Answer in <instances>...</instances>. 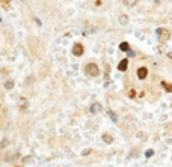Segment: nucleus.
<instances>
[{
    "mask_svg": "<svg viewBox=\"0 0 172 167\" xmlns=\"http://www.w3.org/2000/svg\"><path fill=\"white\" fill-rule=\"evenodd\" d=\"M157 33H158V35H162V39H163V41H166V39L169 38V32L164 30V29H158Z\"/></svg>",
    "mask_w": 172,
    "mask_h": 167,
    "instance_id": "39448f33",
    "label": "nucleus"
},
{
    "mask_svg": "<svg viewBox=\"0 0 172 167\" xmlns=\"http://www.w3.org/2000/svg\"><path fill=\"white\" fill-rule=\"evenodd\" d=\"M139 0H124V5L125 6H134Z\"/></svg>",
    "mask_w": 172,
    "mask_h": 167,
    "instance_id": "423d86ee",
    "label": "nucleus"
},
{
    "mask_svg": "<svg viewBox=\"0 0 172 167\" xmlns=\"http://www.w3.org/2000/svg\"><path fill=\"white\" fill-rule=\"evenodd\" d=\"M153 153H154V151H153V149H149V151H147V152H145V155H147V157L149 158L151 155H153Z\"/></svg>",
    "mask_w": 172,
    "mask_h": 167,
    "instance_id": "9b49d317",
    "label": "nucleus"
},
{
    "mask_svg": "<svg viewBox=\"0 0 172 167\" xmlns=\"http://www.w3.org/2000/svg\"><path fill=\"white\" fill-rule=\"evenodd\" d=\"M128 66V59H122V60L119 62V65H118V69L119 71H125Z\"/></svg>",
    "mask_w": 172,
    "mask_h": 167,
    "instance_id": "20e7f679",
    "label": "nucleus"
},
{
    "mask_svg": "<svg viewBox=\"0 0 172 167\" xmlns=\"http://www.w3.org/2000/svg\"><path fill=\"white\" fill-rule=\"evenodd\" d=\"M127 21H128V18L122 15V17H121V24H127Z\"/></svg>",
    "mask_w": 172,
    "mask_h": 167,
    "instance_id": "9d476101",
    "label": "nucleus"
},
{
    "mask_svg": "<svg viewBox=\"0 0 172 167\" xmlns=\"http://www.w3.org/2000/svg\"><path fill=\"white\" fill-rule=\"evenodd\" d=\"M163 88L166 89L168 92H172V86H171V84H168V83H163Z\"/></svg>",
    "mask_w": 172,
    "mask_h": 167,
    "instance_id": "6e6552de",
    "label": "nucleus"
},
{
    "mask_svg": "<svg viewBox=\"0 0 172 167\" xmlns=\"http://www.w3.org/2000/svg\"><path fill=\"white\" fill-rule=\"evenodd\" d=\"M11 88H12V83L8 81V83H6V89H11Z\"/></svg>",
    "mask_w": 172,
    "mask_h": 167,
    "instance_id": "f8f14e48",
    "label": "nucleus"
},
{
    "mask_svg": "<svg viewBox=\"0 0 172 167\" xmlns=\"http://www.w3.org/2000/svg\"><path fill=\"white\" fill-rule=\"evenodd\" d=\"M103 140H104V142H107V143H112V137L110 136H103Z\"/></svg>",
    "mask_w": 172,
    "mask_h": 167,
    "instance_id": "1a4fd4ad",
    "label": "nucleus"
},
{
    "mask_svg": "<svg viewBox=\"0 0 172 167\" xmlns=\"http://www.w3.org/2000/svg\"><path fill=\"white\" fill-rule=\"evenodd\" d=\"M147 75H148V69L147 68H139L137 69V77L141 78V80L147 78Z\"/></svg>",
    "mask_w": 172,
    "mask_h": 167,
    "instance_id": "7ed1b4c3",
    "label": "nucleus"
},
{
    "mask_svg": "<svg viewBox=\"0 0 172 167\" xmlns=\"http://www.w3.org/2000/svg\"><path fill=\"white\" fill-rule=\"evenodd\" d=\"M83 51H85V48H83L82 44H74V47H72V54L74 56H82Z\"/></svg>",
    "mask_w": 172,
    "mask_h": 167,
    "instance_id": "f03ea898",
    "label": "nucleus"
},
{
    "mask_svg": "<svg viewBox=\"0 0 172 167\" xmlns=\"http://www.w3.org/2000/svg\"><path fill=\"white\" fill-rule=\"evenodd\" d=\"M85 72L89 77H98V75H100V69H98V66L95 63H88V65H86Z\"/></svg>",
    "mask_w": 172,
    "mask_h": 167,
    "instance_id": "f257e3e1",
    "label": "nucleus"
},
{
    "mask_svg": "<svg viewBox=\"0 0 172 167\" xmlns=\"http://www.w3.org/2000/svg\"><path fill=\"white\" fill-rule=\"evenodd\" d=\"M119 48H121L122 51H128V50H130V45H128L127 42H122V44L119 45Z\"/></svg>",
    "mask_w": 172,
    "mask_h": 167,
    "instance_id": "0eeeda50",
    "label": "nucleus"
}]
</instances>
